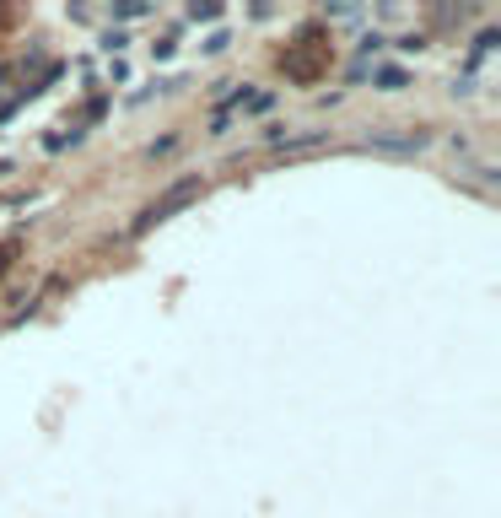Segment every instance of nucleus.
<instances>
[{
  "label": "nucleus",
  "mask_w": 501,
  "mask_h": 518,
  "mask_svg": "<svg viewBox=\"0 0 501 518\" xmlns=\"http://www.w3.org/2000/svg\"><path fill=\"white\" fill-rule=\"evenodd\" d=\"M195 195H200V178H184V184H172L167 195L157 200V205H146V210H140V222H135V233H146L151 222H162L167 210H178V205H184V200H195Z\"/></svg>",
  "instance_id": "nucleus-1"
},
{
  "label": "nucleus",
  "mask_w": 501,
  "mask_h": 518,
  "mask_svg": "<svg viewBox=\"0 0 501 518\" xmlns=\"http://www.w3.org/2000/svg\"><path fill=\"white\" fill-rule=\"evenodd\" d=\"M426 130H404V136H372V146H378V151H420V146H426Z\"/></svg>",
  "instance_id": "nucleus-2"
},
{
  "label": "nucleus",
  "mask_w": 501,
  "mask_h": 518,
  "mask_svg": "<svg viewBox=\"0 0 501 518\" xmlns=\"http://www.w3.org/2000/svg\"><path fill=\"white\" fill-rule=\"evenodd\" d=\"M318 141H324V136H318V130H307V136H291V141H281V146H286V151H307V146H318Z\"/></svg>",
  "instance_id": "nucleus-3"
},
{
  "label": "nucleus",
  "mask_w": 501,
  "mask_h": 518,
  "mask_svg": "<svg viewBox=\"0 0 501 518\" xmlns=\"http://www.w3.org/2000/svg\"><path fill=\"white\" fill-rule=\"evenodd\" d=\"M378 81H383V92H393V86H404V71H378Z\"/></svg>",
  "instance_id": "nucleus-4"
},
{
  "label": "nucleus",
  "mask_w": 501,
  "mask_h": 518,
  "mask_svg": "<svg viewBox=\"0 0 501 518\" xmlns=\"http://www.w3.org/2000/svg\"><path fill=\"white\" fill-rule=\"evenodd\" d=\"M200 49H205V54H221V49H227V33H210L205 44H200Z\"/></svg>",
  "instance_id": "nucleus-5"
}]
</instances>
